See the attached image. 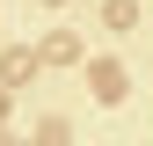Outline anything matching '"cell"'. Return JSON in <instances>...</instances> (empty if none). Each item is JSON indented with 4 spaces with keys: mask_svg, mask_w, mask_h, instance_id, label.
Segmentation results:
<instances>
[{
    "mask_svg": "<svg viewBox=\"0 0 153 146\" xmlns=\"http://www.w3.org/2000/svg\"><path fill=\"white\" fill-rule=\"evenodd\" d=\"M36 59H51V66H66V59H80V44H73V36L59 29V36H44V44H36Z\"/></svg>",
    "mask_w": 153,
    "mask_h": 146,
    "instance_id": "1",
    "label": "cell"
},
{
    "mask_svg": "<svg viewBox=\"0 0 153 146\" xmlns=\"http://www.w3.org/2000/svg\"><path fill=\"white\" fill-rule=\"evenodd\" d=\"M29 73H36V51H29V44L7 51V80H29Z\"/></svg>",
    "mask_w": 153,
    "mask_h": 146,
    "instance_id": "3",
    "label": "cell"
},
{
    "mask_svg": "<svg viewBox=\"0 0 153 146\" xmlns=\"http://www.w3.org/2000/svg\"><path fill=\"white\" fill-rule=\"evenodd\" d=\"M102 22H109V29H131V22H139V7H131V0H109V7H102Z\"/></svg>",
    "mask_w": 153,
    "mask_h": 146,
    "instance_id": "2",
    "label": "cell"
}]
</instances>
